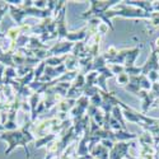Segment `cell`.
Listing matches in <instances>:
<instances>
[{
    "instance_id": "cell-1",
    "label": "cell",
    "mask_w": 159,
    "mask_h": 159,
    "mask_svg": "<svg viewBox=\"0 0 159 159\" xmlns=\"http://www.w3.org/2000/svg\"><path fill=\"white\" fill-rule=\"evenodd\" d=\"M30 127H31V124H25L22 129H17V130H13V131H3L0 138L3 140H5L8 143V149L5 150V155H9L13 150H14L18 145L24 148L25 153H27V157L28 159H31V154H30V150H28V147L27 144L31 143V141H34V136L33 134L30 131Z\"/></svg>"
},
{
    "instance_id": "cell-29",
    "label": "cell",
    "mask_w": 159,
    "mask_h": 159,
    "mask_svg": "<svg viewBox=\"0 0 159 159\" xmlns=\"http://www.w3.org/2000/svg\"><path fill=\"white\" fill-rule=\"evenodd\" d=\"M153 108H159V97L155 98V101H154V103H153V106H152L150 110H153Z\"/></svg>"
},
{
    "instance_id": "cell-3",
    "label": "cell",
    "mask_w": 159,
    "mask_h": 159,
    "mask_svg": "<svg viewBox=\"0 0 159 159\" xmlns=\"http://www.w3.org/2000/svg\"><path fill=\"white\" fill-rule=\"evenodd\" d=\"M143 69V75H148L149 71H159V51L157 50L154 42H150V54L141 66Z\"/></svg>"
},
{
    "instance_id": "cell-11",
    "label": "cell",
    "mask_w": 159,
    "mask_h": 159,
    "mask_svg": "<svg viewBox=\"0 0 159 159\" xmlns=\"http://www.w3.org/2000/svg\"><path fill=\"white\" fill-rule=\"evenodd\" d=\"M139 54H140V47H132V48H130L129 52H127V55H126L125 62H124V66H125V68H127V66L135 65V61H136Z\"/></svg>"
},
{
    "instance_id": "cell-12",
    "label": "cell",
    "mask_w": 159,
    "mask_h": 159,
    "mask_svg": "<svg viewBox=\"0 0 159 159\" xmlns=\"http://www.w3.org/2000/svg\"><path fill=\"white\" fill-rule=\"evenodd\" d=\"M155 98H157V96H155V94L153 93V92L150 90V92H148V94L141 99V101H143V104H141V111H143V113H144V115L147 113V112H149V110L152 108V106H153V103H154Z\"/></svg>"
},
{
    "instance_id": "cell-22",
    "label": "cell",
    "mask_w": 159,
    "mask_h": 159,
    "mask_svg": "<svg viewBox=\"0 0 159 159\" xmlns=\"http://www.w3.org/2000/svg\"><path fill=\"white\" fill-rule=\"evenodd\" d=\"M85 75L84 74H82V73H79L78 74V76L74 79V82H73V87H75V88H78V89H82L83 90V88L85 87Z\"/></svg>"
},
{
    "instance_id": "cell-18",
    "label": "cell",
    "mask_w": 159,
    "mask_h": 159,
    "mask_svg": "<svg viewBox=\"0 0 159 159\" xmlns=\"http://www.w3.org/2000/svg\"><path fill=\"white\" fill-rule=\"evenodd\" d=\"M66 57H68V55H64V56H50L46 60V64H47V66L56 68V66H60V65H64L65 64Z\"/></svg>"
},
{
    "instance_id": "cell-23",
    "label": "cell",
    "mask_w": 159,
    "mask_h": 159,
    "mask_svg": "<svg viewBox=\"0 0 159 159\" xmlns=\"http://www.w3.org/2000/svg\"><path fill=\"white\" fill-rule=\"evenodd\" d=\"M148 22V25L150 28H157L159 27V13L157 11H153L150 14V18L147 20Z\"/></svg>"
},
{
    "instance_id": "cell-4",
    "label": "cell",
    "mask_w": 159,
    "mask_h": 159,
    "mask_svg": "<svg viewBox=\"0 0 159 159\" xmlns=\"http://www.w3.org/2000/svg\"><path fill=\"white\" fill-rule=\"evenodd\" d=\"M131 141H120V143H115L113 148L110 150V159H126L131 157L129 154L130 148L132 147Z\"/></svg>"
},
{
    "instance_id": "cell-27",
    "label": "cell",
    "mask_w": 159,
    "mask_h": 159,
    "mask_svg": "<svg viewBox=\"0 0 159 159\" xmlns=\"http://www.w3.org/2000/svg\"><path fill=\"white\" fill-rule=\"evenodd\" d=\"M8 9H9V4L7 2H0V20H2Z\"/></svg>"
},
{
    "instance_id": "cell-8",
    "label": "cell",
    "mask_w": 159,
    "mask_h": 159,
    "mask_svg": "<svg viewBox=\"0 0 159 159\" xmlns=\"http://www.w3.org/2000/svg\"><path fill=\"white\" fill-rule=\"evenodd\" d=\"M89 154L94 159H110V150L102 144H97L89 150Z\"/></svg>"
},
{
    "instance_id": "cell-5",
    "label": "cell",
    "mask_w": 159,
    "mask_h": 159,
    "mask_svg": "<svg viewBox=\"0 0 159 159\" xmlns=\"http://www.w3.org/2000/svg\"><path fill=\"white\" fill-rule=\"evenodd\" d=\"M74 47L73 42L69 41H59L57 43H55L52 47L48 48L51 56H64V55H69L71 54V50Z\"/></svg>"
},
{
    "instance_id": "cell-31",
    "label": "cell",
    "mask_w": 159,
    "mask_h": 159,
    "mask_svg": "<svg viewBox=\"0 0 159 159\" xmlns=\"http://www.w3.org/2000/svg\"><path fill=\"white\" fill-rule=\"evenodd\" d=\"M0 38H2V39H4V38H5V34H4V33H2V32H0Z\"/></svg>"
},
{
    "instance_id": "cell-15",
    "label": "cell",
    "mask_w": 159,
    "mask_h": 159,
    "mask_svg": "<svg viewBox=\"0 0 159 159\" xmlns=\"http://www.w3.org/2000/svg\"><path fill=\"white\" fill-rule=\"evenodd\" d=\"M66 66V70L68 71H78V68H79V59L71 54L68 55L66 57V61L64 64Z\"/></svg>"
},
{
    "instance_id": "cell-6",
    "label": "cell",
    "mask_w": 159,
    "mask_h": 159,
    "mask_svg": "<svg viewBox=\"0 0 159 159\" xmlns=\"http://www.w3.org/2000/svg\"><path fill=\"white\" fill-rule=\"evenodd\" d=\"M65 11H66V7H64L61 9V11L55 17L56 20V32H57V38L60 39H66V36H68V25H66V19H65Z\"/></svg>"
},
{
    "instance_id": "cell-13",
    "label": "cell",
    "mask_w": 159,
    "mask_h": 159,
    "mask_svg": "<svg viewBox=\"0 0 159 159\" xmlns=\"http://www.w3.org/2000/svg\"><path fill=\"white\" fill-rule=\"evenodd\" d=\"M76 104V101L74 99H69V98H62L59 103H57V108L60 112H64V113H68L70 112L73 108H74V106Z\"/></svg>"
},
{
    "instance_id": "cell-7",
    "label": "cell",
    "mask_w": 159,
    "mask_h": 159,
    "mask_svg": "<svg viewBox=\"0 0 159 159\" xmlns=\"http://www.w3.org/2000/svg\"><path fill=\"white\" fill-rule=\"evenodd\" d=\"M87 32H88V27L80 28L79 31H74V32H69L68 36H66V41L76 43V42H83L84 39L87 38Z\"/></svg>"
},
{
    "instance_id": "cell-26",
    "label": "cell",
    "mask_w": 159,
    "mask_h": 159,
    "mask_svg": "<svg viewBox=\"0 0 159 159\" xmlns=\"http://www.w3.org/2000/svg\"><path fill=\"white\" fill-rule=\"evenodd\" d=\"M116 80H117V83L120 84V85H124V87H126V85L129 84L130 76H129L126 73H122V74H120V75H117V76H116Z\"/></svg>"
},
{
    "instance_id": "cell-28",
    "label": "cell",
    "mask_w": 159,
    "mask_h": 159,
    "mask_svg": "<svg viewBox=\"0 0 159 159\" xmlns=\"http://www.w3.org/2000/svg\"><path fill=\"white\" fill-rule=\"evenodd\" d=\"M33 7L37 9H46L47 8V2H43V0H38V2H33Z\"/></svg>"
},
{
    "instance_id": "cell-30",
    "label": "cell",
    "mask_w": 159,
    "mask_h": 159,
    "mask_svg": "<svg viewBox=\"0 0 159 159\" xmlns=\"http://www.w3.org/2000/svg\"><path fill=\"white\" fill-rule=\"evenodd\" d=\"M0 131H5V127H4V125H2V124H0Z\"/></svg>"
},
{
    "instance_id": "cell-24",
    "label": "cell",
    "mask_w": 159,
    "mask_h": 159,
    "mask_svg": "<svg viewBox=\"0 0 159 159\" xmlns=\"http://www.w3.org/2000/svg\"><path fill=\"white\" fill-rule=\"evenodd\" d=\"M107 66H108V69L111 70V73L113 74V75H120V74H122V73H125V66L124 65H118V64H107Z\"/></svg>"
},
{
    "instance_id": "cell-14",
    "label": "cell",
    "mask_w": 159,
    "mask_h": 159,
    "mask_svg": "<svg viewBox=\"0 0 159 159\" xmlns=\"http://www.w3.org/2000/svg\"><path fill=\"white\" fill-rule=\"evenodd\" d=\"M139 141V145H155L157 147V143H155V138L150 134L149 131H144L143 134L138 135V139ZM158 148V147H157Z\"/></svg>"
},
{
    "instance_id": "cell-17",
    "label": "cell",
    "mask_w": 159,
    "mask_h": 159,
    "mask_svg": "<svg viewBox=\"0 0 159 159\" xmlns=\"http://www.w3.org/2000/svg\"><path fill=\"white\" fill-rule=\"evenodd\" d=\"M107 68V61H106V59L103 57V55H98L97 57H94L93 60V71H97L98 74Z\"/></svg>"
},
{
    "instance_id": "cell-19",
    "label": "cell",
    "mask_w": 159,
    "mask_h": 159,
    "mask_svg": "<svg viewBox=\"0 0 159 159\" xmlns=\"http://www.w3.org/2000/svg\"><path fill=\"white\" fill-rule=\"evenodd\" d=\"M56 139V135L55 134H50V135H46V136H42V138H38L37 140H34V147L36 148H41L43 145L48 144L50 141L55 140Z\"/></svg>"
},
{
    "instance_id": "cell-20",
    "label": "cell",
    "mask_w": 159,
    "mask_h": 159,
    "mask_svg": "<svg viewBox=\"0 0 159 159\" xmlns=\"http://www.w3.org/2000/svg\"><path fill=\"white\" fill-rule=\"evenodd\" d=\"M46 66H47L46 61H41L38 64V66L33 70V73H34V80H39V79L43 76L45 70H46Z\"/></svg>"
},
{
    "instance_id": "cell-10",
    "label": "cell",
    "mask_w": 159,
    "mask_h": 159,
    "mask_svg": "<svg viewBox=\"0 0 159 159\" xmlns=\"http://www.w3.org/2000/svg\"><path fill=\"white\" fill-rule=\"evenodd\" d=\"M115 138H116V143H120V141L136 140L138 135L134 134V132H129L127 130H118V131H115Z\"/></svg>"
},
{
    "instance_id": "cell-21",
    "label": "cell",
    "mask_w": 159,
    "mask_h": 159,
    "mask_svg": "<svg viewBox=\"0 0 159 159\" xmlns=\"http://www.w3.org/2000/svg\"><path fill=\"white\" fill-rule=\"evenodd\" d=\"M125 73L129 76H139V75L143 74V69H141V66L132 65V66H127V68H125Z\"/></svg>"
},
{
    "instance_id": "cell-2",
    "label": "cell",
    "mask_w": 159,
    "mask_h": 159,
    "mask_svg": "<svg viewBox=\"0 0 159 159\" xmlns=\"http://www.w3.org/2000/svg\"><path fill=\"white\" fill-rule=\"evenodd\" d=\"M118 3H120L118 0H110V2H94V0H92V2H89L90 9L84 13L82 16V18H84V19H93V18L99 19L101 16H103L104 13L108 11L110 9L115 8Z\"/></svg>"
},
{
    "instance_id": "cell-25",
    "label": "cell",
    "mask_w": 159,
    "mask_h": 159,
    "mask_svg": "<svg viewBox=\"0 0 159 159\" xmlns=\"http://www.w3.org/2000/svg\"><path fill=\"white\" fill-rule=\"evenodd\" d=\"M89 103H90L92 106H94V107H97V108H101V106H102V103H103V99H102V96H101L99 92H98L96 96H93V97L89 98Z\"/></svg>"
},
{
    "instance_id": "cell-16",
    "label": "cell",
    "mask_w": 159,
    "mask_h": 159,
    "mask_svg": "<svg viewBox=\"0 0 159 159\" xmlns=\"http://www.w3.org/2000/svg\"><path fill=\"white\" fill-rule=\"evenodd\" d=\"M111 115H112V117L115 118V120H117L118 122L121 124L122 129L126 130V124H125L126 120L124 117V112H122V108L120 107V106H115V107L112 108V111H111Z\"/></svg>"
},
{
    "instance_id": "cell-33",
    "label": "cell",
    "mask_w": 159,
    "mask_h": 159,
    "mask_svg": "<svg viewBox=\"0 0 159 159\" xmlns=\"http://www.w3.org/2000/svg\"><path fill=\"white\" fill-rule=\"evenodd\" d=\"M157 147H158V148H159V141H158V145H157Z\"/></svg>"
},
{
    "instance_id": "cell-9",
    "label": "cell",
    "mask_w": 159,
    "mask_h": 159,
    "mask_svg": "<svg viewBox=\"0 0 159 159\" xmlns=\"http://www.w3.org/2000/svg\"><path fill=\"white\" fill-rule=\"evenodd\" d=\"M125 4L130 5V7H135L138 9H141L144 11L149 13V14H152V13L154 11V8H153V2H132V0H127V2H124Z\"/></svg>"
},
{
    "instance_id": "cell-32",
    "label": "cell",
    "mask_w": 159,
    "mask_h": 159,
    "mask_svg": "<svg viewBox=\"0 0 159 159\" xmlns=\"http://www.w3.org/2000/svg\"><path fill=\"white\" fill-rule=\"evenodd\" d=\"M2 90H3V88H0V93H2Z\"/></svg>"
}]
</instances>
